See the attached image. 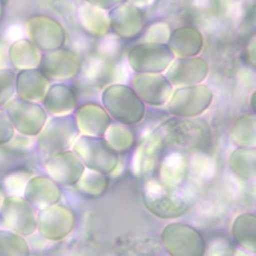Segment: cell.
<instances>
[{"label": "cell", "instance_id": "6da1fadb", "mask_svg": "<svg viewBox=\"0 0 256 256\" xmlns=\"http://www.w3.org/2000/svg\"><path fill=\"white\" fill-rule=\"evenodd\" d=\"M163 146L173 145L187 150H202L211 142L209 124L200 118L177 117L162 123L153 133Z\"/></svg>", "mask_w": 256, "mask_h": 256}, {"label": "cell", "instance_id": "7a4b0ae2", "mask_svg": "<svg viewBox=\"0 0 256 256\" xmlns=\"http://www.w3.org/2000/svg\"><path fill=\"white\" fill-rule=\"evenodd\" d=\"M142 197L146 208L157 217L164 219L183 215L191 205L190 199L181 190L157 179H150L145 183Z\"/></svg>", "mask_w": 256, "mask_h": 256}, {"label": "cell", "instance_id": "3957f363", "mask_svg": "<svg viewBox=\"0 0 256 256\" xmlns=\"http://www.w3.org/2000/svg\"><path fill=\"white\" fill-rule=\"evenodd\" d=\"M102 103L106 111L117 122L135 125L145 115V105L133 88L115 84L107 87L102 94Z\"/></svg>", "mask_w": 256, "mask_h": 256}, {"label": "cell", "instance_id": "277c9868", "mask_svg": "<svg viewBox=\"0 0 256 256\" xmlns=\"http://www.w3.org/2000/svg\"><path fill=\"white\" fill-rule=\"evenodd\" d=\"M80 135L73 115L55 116L42 128L37 135L38 149L46 155H54L69 150Z\"/></svg>", "mask_w": 256, "mask_h": 256}, {"label": "cell", "instance_id": "5b68a950", "mask_svg": "<svg viewBox=\"0 0 256 256\" xmlns=\"http://www.w3.org/2000/svg\"><path fill=\"white\" fill-rule=\"evenodd\" d=\"M73 152L84 166L102 174H110L118 166V152L101 136L78 137L73 145Z\"/></svg>", "mask_w": 256, "mask_h": 256}, {"label": "cell", "instance_id": "8992f818", "mask_svg": "<svg viewBox=\"0 0 256 256\" xmlns=\"http://www.w3.org/2000/svg\"><path fill=\"white\" fill-rule=\"evenodd\" d=\"M167 252L173 256H202L206 242L198 230L183 223L167 225L161 235Z\"/></svg>", "mask_w": 256, "mask_h": 256}, {"label": "cell", "instance_id": "52a82bcc", "mask_svg": "<svg viewBox=\"0 0 256 256\" xmlns=\"http://www.w3.org/2000/svg\"><path fill=\"white\" fill-rule=\"evenodd\" d=\"M4 109L15 131L21 135L37 136L47 122L46 110L37 102L13 98Z\"/></svg>", "mask_w": 256, "mask_h": 256}, {"label": "cell", "instance_id": "ba28073f", "mask_svg": "<svg viewBox=\"0 0 256 256\" xmlns=\"http://www.w3.org/2000/svg\"><path fill=\"white\" fill-rule=\"evenodd\" d=\"M213 93L205 85L179 87L168 100V111L176 117H196L211 105Z\"/></svg>", "mask_w": 256, "mask_h": 256}, {"label": "cell", "instance_id": "9c48e42d", "mask_svg": "<svg viewBox=\"0 0 256 256\" xmlns=\"http://www.w3.org/2000/svg\"><path fill=\"white\" fill-rule=\"evenodd\" d=\"M3 224L24 237L37 230V216L32 205L21 195H6L0 210Z\"/></svg>", "mask_w": 256, "mask_h": 256}, {"label": "cell", "instance_id": "30bf717a", "mask_svg": "<svg viewBox=\"0 0 256 256\" xmlns=\"http://www.w3.org/2000/svg\"><path fill=\"white\" fill-rule=\"evenodd\" d=\"M74 225L75 215L66 206L54 204L39 210L37 215V230L47 240L58 241L65 238Z\"/></svg>", "mask_w": 256, "mask_h": 256}, {"label": "cell", "instance_id": "8fae6325", "mask_svg": "<svg viewBox=\"0 0 256 256\" xmlns=\"http://www.w3.org/2000/svg\"><path fill=\"white\" fill-rule=\"evenodd\" d=\"M172 59V52L161 44L139 45L129 55L132 69L141 74L161 73L166 70Z\"/></svg>", "mask_w": 256, "mask_h": 256}, {"label": "cell", "instance_id": "7c38bea8", "mask_svg": "<svg viewBox=\"0 0 256 256\" xmlns=\"http://www.w3.org/2000/svg\"><path fill=\"white\" fill-rule=\"evenodd\" d=\"M45 170L49 178L64 186L75 185L85 171V166L74 152L64 151L51 155L46 163Z\"/></svg>", "mask_w": 256, "mask_h": 256}, {"label": "cell", "instance_id": "4fadbf2b", "mask_svg": "<svg viewBox=\"0 0 256 256\" xmlns=\"http://www.w3.org/2000/svg\"><path fill=\"white\" fill-rule=\"evenodd\" d=\"M133 90L140 99L151 106H162L168 102L172 93L173 85L168 79L156 74H141L132 81Z\"/></svg>", "mask_w": 256, "mask_h": 256}, {"label": "cell", "instance_id": "5bb4252c", "mask_svg": "<svg viewBox=\"0 0 256 256\" xmlns=\"http://www.w3.org/2000/svg\"><path fill=\"white\" fill-rule=\"evenodd\" d=\"M23 193L24 198L37 210L57 204L61 199L59 186L48 176L31 177Z\"/></svg>", "mask_w": 256, "mask_h": 256}, {"label": "cell", "instance_id": "9a60e30c", "mask_svg": "<svg viewBox=\"0 0 256 256\" xmlns=\"http://www.w3.org/2000/svg\"><path fill=\"white\" fill-rule=\"evenodd\" d=\"M208 66L200 58L178 59L168 69L166 78L177 87L200 84L206 78Z\"/></svg>", "mask_w": 256, "mask_h": 256}, {"label": "cell", "instance_id": "2e32d148", "mask_svg": "<svg viewBox=\"0 0 256 256\" xmlns=\"http://www.w3.org/2000/svg\"><path fill=\"white\" fill-rule=\"evenodd\" d=\"M75 118L80 133L87 136H102L111 124V118L106 110L94 103L79 107Z\"/></svg>", "mask_w": 256, "mask_h": 256}, {"label": "cell", "instance_id": "e0dca14e", "mask_svg": "<svg viewBox=\"0 0 256 256\" xmlns=\"http://www.w3.org/2000/svg\"><path fill=\"white\" fill-rule=\"evenodd\" d=\"M15 87L18 97L39 103L49 88V79L40 70H20L16 74Z\"/></svg>", "mask_w": 256, "mask_h": 256}, {"label": "cell", "instance_id": "ac0fdd59", "mask_svg": "<svg viewBox=\"0 0 256 256\" xmlns=\"http://www.w3.org/2000/svg\"><path fill=\"white\" fill-rule=\"evenodd\" d=\"M72 55L66 52H51L41 57L40 71L49 80H68L78 71V65Z\"/></svg>", "mask_w": 256, "mask_h": 256}, {"label": "cell", "instance_id": "d6986e66", "mask_svg": "<svg viewBox=\"0 0 256 256\" xmlns=\"http://www.w3.org/2000/svg\"><path fill=\"white\" fill-rule=\"evenodd\" d=\"M42 102L45 110L54 116L68 115L77 106V98L74 91L64 84L49 86Z\"/></svg>", "mask_w": 256, "mask_h": 256}, {"label": "cell", "instance_id": "ffe728a7", "mask_svg": "<svg viewBox=\"0 0 256 256\" xmlns=\"http://www.w3.org/2000/svg\"><path fill=\"white\" fill-rule=\"evenodd\" d=\"M188 163L186 157L178 151L170 152L162 160L159 167V180L172 187H178L187 176Z\"/></svg>", "mask_w": 256, "mask_h": 256}, {"label": "cell", "instance_id": "44dd1931", "mask_svg": "<svg viewBox=\"0 0 256 256\" xmlns=\"http://www.w3.org/2000/svg\"><path fill=\"white\" fill-rule=\"evenodd\" d=\"M8 57L12 65L19 70L34 69L39 66L41 60L37 47L26 39L14 42L8 50Z\"/></svg>", "mask_w": 256, "mask_h": 256}, {"label": "cell", "instance_id": "7402d4cb", "mask_svg": "<svg viewBox=\"0 0 256 256\" xmlns=\"http://www.w3.org/2000/svg\"><path fill=\"white\" fill-rule=\"evenodd\" d=\"M232 235L235 242L245 250L256 253V217L252 213L237 216L233 222Z\"/></svg>", "mask_w": 256, "mask_h": 256}, {"label": "cell", "instance_id": "603a6c76", "mask_svg": "<svg viewBox=\"0 0 256 256\" xmlns=\"http://www.w3.org/2000/svg\"><path fill=\"white\" fill-rule=\"evenodd\" d=\"M229 166L231 171L243 180H250L254 178L256 174L255 147L240 146L231 154Z\"/></svg>", "mask_w": 256, "mask_h": 256}, {"label": "cell", "instance_id": "cb8c5ba5", "mask_svg": "<svg viewBox=\"0 0 256 256\" xmlns=\"http://www.w3.org/2000/svg\"><path fill=\"white\" fill-rule=\"evenodd\" d=\"M27 34L31 42L44 51L57 49L63 42L62 34L49 33V27L46 23L36 18L27 22Z\"/></svg>", "mask_w": 256, "mask_h": 256}, {"label": "cell", "instance_id": "d4e9b609", "mask_svg": "<svg viewBox=\"0 0 256 256\" xmlns=\"http://www.w3.org/2000/svg\"><path fill=\"white\" fill-rule=\"evenodd\" d=\"M171 48L181 56H194L202 47V38L197 31L180 29L175 31L170 40Z\"/></svg>", "mask_w": 256, "mask_h": 256}, {"label": "cell", "instance_id": "484cf974", "mask_svg": "<svg viewBox=\"0 0 256 256\" xmlns=\"http://www.w3.org/2000/svg\"><path fill=\"white\" fill-rule=\"evenodd\" d=\"M232 141L242 147H255L256 144V117L255 114H246L239 117L231 131Z\"/></svg>", "mask_w": 256, "mask_h": 256}, {"label": "cell", "instance_id": "4316f807", "mask_svg": "<svg viewBox=\"0 0 256 256\" xmlns=\"http://www.w3.org/2000/svg\"><path fill=\"white\" fill-rule=\"evenodd\" d=\"M122 123L110 124L105 132V139L116 152H127L135 143L134 132Z\"/></svg>", "mask_w": 256, "mask_h": 256}, {"label": "cell", "instance_id": "83f0119b", "mask_svg": "<svg viewBox=\"0 0 256 256\" xmlns=\"http://www.w3.org/2000/svg\"><path fill=\"white\" fill-rule=\"evenodd\" d=\"M30 247L24 236L12 230H0V256H28Z\"/></svg>", "mask_w": 256, "mask_h": 256}, {"label": "cell", "instance_id": "f1b7e54d", "mask_svg": "<svg viewBox=\"0 0 256 256\" xmlns=\"http://www.w3.org/2000/svg\"><path fill=\"white\" fill-rule=\"evenodd\" d=\"M77 190L86 197H99L105 193L108 187V179L105 174L90 170L84 171L79 181L75 184Z\"/></svg>", "mask_w": 256, "mask_h": 256}, {"label": "cell", "instance_id": "f546056e", "mask_svg": "<svg viewBox=\"0 0 256 256\" xmlns=\"http://www.w3.org/2000/svg\"><path fill=\"white\" fill-rule=\"evenodd\" d=\"M29 171L24 169H16L11 171L3 178V190L8 195H20L24 192L26 183L31 178Z\"/></svg>", "mask_w": 256, "mask_h": 256}, {"label": "cell", "instance_id": "4dcf8cb0", "mask_svg": "<svg viewBox=\"0 0 256 256\" xmlns=\"http://www.w3.org/2000/svg\"><path fill=\"white\" fill-rule=\"evenodd\" d=\"M16 73L11 68H0V109L4 108L16 94Z\"/></svg>", "mask_w": 256, "mask_h": 256}, {"label": "cell", "instance_id": "1f68e13d", "mask_svg": "<svg viewBox=\"0 0 256 256\" xmlns=\"http://www.w3.org/2000/svg\"><path fill=\"white\" fill-rule=\"evenodd\" d=\"M15 136V129L5 112L0 109V146L7 144Z\"/></svg>", "mask_w": 256, "mask_h": 256}, {"label": "cell", "instance_id": "d6a6232c", "mask_svg": "<svg viewBox=\"0 0 256 256\" xmlns=\"http://www.w3.org/2000/svg\"><path fill=\"white\" fill-rule=\"evenodd\" d=\"M206 248H209L208 253L212 255H231L233 253L232 244L223 237H217L212 240Z\"/></svg>", "mask_w": 256, "mask_h": 256}, {"label": "cell", "instance_id": "836d02e7", "mask_svg": "<svg viewBox=\"0 0 256 256\" xmlns=\"http://www.w3.org/2000/svg\"><path fill=\"white\" fill-rule=\"evenodd\" d=\"M6 197V194L4 192V190L0 187V210H1V207H2V204L4 202V199Z\"/></svg>", "mask_w": 256, "mask_h": 256}, {"label": "cell", "instance_id": "e575fe53", "mask_svg": "<svg viewBox=\"0 0 256 256\" xmlns=\"http://www.w3.org/2000/svg\"><path fill=\"white\" fill-rule=\"evenodd\" d=\"M254 97H255V93L252 94V98H251V106H252V109L253 111H255V104H254Z\"/></svg>", "mask_w": 256, "mask_h": 256}, {"label": "cell", "instance_id": "d590c367", "mask_svg": "<svg viewBox=\"0 0 256 256\" xmlns=\"http://www.w3.org/2000/svg\"><path fill=\"white\" fill-rule=\"evenodd\" d=\"M2 16V5H1V2H0V18Z\"/></svg>", "mask_w": 256, "mask_h": 256}]
</instances>
